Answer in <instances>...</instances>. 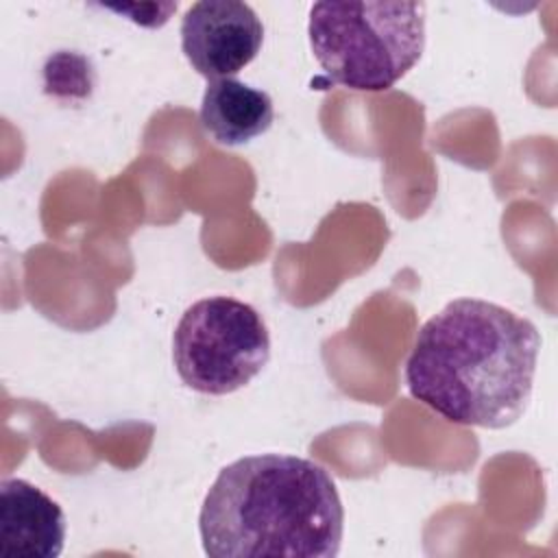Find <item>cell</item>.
<instances>
[{"mask_svg": "<svg viewBox=\"0 0 558 558\" xmlns=\"http://www.w3.org/2000/svg\"><path fill=\"white\" fill-rule=\"evenodd\" d=\"M65 514L35 484L0 482V554L13 558H57L63 551Z\"/></svg>", "mask_w": 558, "mask_h": 558, "instance_id": "8992f818", "label": "cell"}, {"mask_svg": "<svg viewBox=\"0 0 558 558\" xmlns=\"http://www.w3.org/2000/svg\"><path fill=\"white\" fill-rule=\"evenodd\" d=\"M314 59L336 85L386 92L421 59L423 2H316L307 24Z\"/></svg>", "mask_w": 558, "mask_h": 558, "instance_id": "3957f363", "label": "cell"}, {"mask_svg": "<svg viewBox=\"0 0 558 558\" xmlns=\"http://www.w3.org/2000/svg\"><path fill=\"white\" fill-rule=\"evenodd\" d=\"M270 357V333L262 314L233 296L192 303L177 323L172 360L181 381L203 395L244 388Z\"/></svg>", "mask_w": 558, "mask_h": 558, "instance_id": "277c9868", "label": "cell"}, {"mask_svg": "<svg viewBox=\"0 0 558 558\" xmlns=\"http://www.w3.org/2000/svg\"><path fill=\"white\" fill-rule=\"evenodd\" d=\"M538 349L532 320L490 301L456 299L416 331L403 375L410 395L442 418L504 429L527 408Z\"/></svg>", "mask_w": 558, "mask_h": 558, "instance_id": "6da1fadb", "label": "cell"}, {"mask_svg": "<svg viewBox=\"0 0 558 558\" xmlns=\"http://www.w3.org/2000/svg\"><path fill=\"white\" fill-rule=\"evenodd\" d=\"M264 24L238 0L194 2L181 20V50L205 78H231L259 52Z\"/></svg>", "mask_w": 558, "mask_h": 558, "instance_id": "5b68a950", "label": "cell"}, {"mask_svg": "<svg viewBox=\"0 0 558 558\" xmlns=\"http://www.w3.org/2000/svg\"><path fill=\"white\" fill-rule=\"evenodd\" d=\"M344 510L331 475L286 453L244 456L209 486L198 532L211 558H333Z\"/></svg>", "mask_w": 558, "mask_h": 558, "instance_id": "7a4b0ae2", "label": "cell"}, {"mask_svg": "<svg viewBox=\"0 0 558 558\" xmlns=\"http://www.w3.org/2000/svg\"><path fill=\"white\" fill-rule=\"evenodd\" d=\"M275 107L264 89L238 78L209 81L201 100V124L222 146H242L266 133Z\"/></svg>", "mask_w": 558, "mask_h": 558, "instance_id": "52a82bcc", "label": "cell"}]
</instances>
